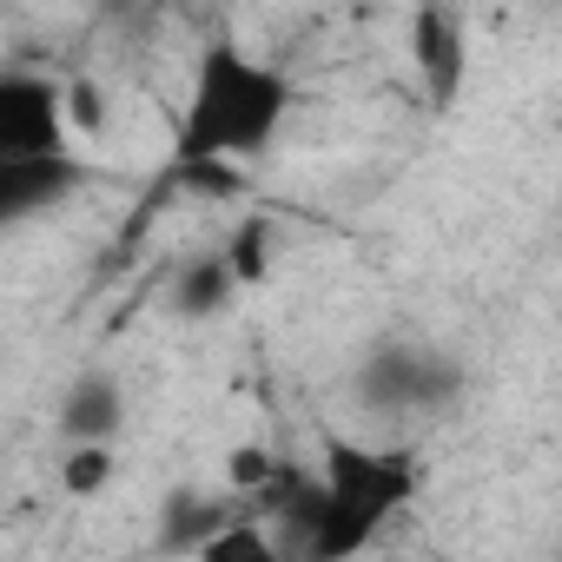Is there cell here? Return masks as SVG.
<instances>
[{
  "mask_svg": "<svg viewBox=\"0 0 562 562\" xmlns=\"http://www.w3.org/2000/svg\"><path fill=\"white\" fill-rule=\"evenodd\" d=\"M299 93L285 80V67H271L258 54H245L238 41H205V54L192 60V87L179 106V133H172V172L179 166H245L258 159L278 126L292 120Z\"/></svg>",
  "mask_w": 562,
  "mask_h": 562,
  "instance_id": "6da1fadb",
  "label": "cell"
},
{
  "mask_svg": "<svg viewBox=\"0 0 562 562\" xmlns=\"http://www.w3.org/2000/svg\"><path fill=\"white\" fill-rule=\"evenodd\" d=\"M312 476H318V516L305 536L312 562H358L424 490L417 450H378L358 437H325Z\"/></svg>",
  "mask_w": 562,
  "mask_h": 562,
  "instance_id": "7a4b0ae2",
  "label": "cell"
},
{
  "mask_svg": "<svg viewBox=\"0 0 562 562\" xmlns=\"http://www.w3.org/2000/svg\"><path fill=\"white\" fill-rule=\"evenodd\" d=\"M351 397L378 417H430L463 397V364L424 338H378L351 371Z\"/></svg>",
  "mask_w": 562,
  "mask_h": 562,
  "instance_id": "3957f363",
  "label": "cell"
},
{
  "mask_svg": "<svg viewBox=\"0 0 562 562\" xmlns=\"http://www.w3.org/2000/svg\"><path fill=\"white\" fill-rule=\"evenodd\" d=\"M0 159H74L67 120H60V87L47 74H0Z\"/></svg>",
  "mask_w": 562,
  "mask_h": 562,
  "instance_id": "277c9868",
  "label": "cell"
},
{
  "mask_svg": "<svg viewBox=\"0 0 562 562\" xmlns=\"http://www.w3.org/2000/svg\"><path fill=\"white\" fill-rule=\"evenodd\" d=\"M411 60H417L424 100H430L437 113H450L457 93H463V67H470V27H463V14H450V8H417V14H411Z\"/></svg>",
  "mask_w": 562,
  "mask_h": 562,
  "instance_id": "5b68a950",
  "label": "cell"
},
{
  "mask_svg": "<svg viewBox=\"0 0 562 562\" xmlns=\"http://www.w3.org/2000/svg\"><path fill=\"white\" fill-rule=\"evenodd\" d=\"M80 179H87L80 159H0V232L54 212L60 199L80 192Z\"/></svg>",
  "mask_w": 562,
  "mask_h": 562,
  "instance_id": "8992f818",
  "label": "cell"
},
{
  "mask_svg": "<svg viewBox=\"0 0 562 562\" xmlns=\"http://www.w3.org/2000/svg\"><path fill=\"white\" fill-rule=\"evenodd\" d=\"M60 437L67 450H113L120 424H126V384L113 371H80L60 397Z\"/></svg>",
  "mask_w": 562,
  "mask_h": 562,
  "instance_id": "52a82bcc",
  "label": "cell"
},
{
  "mask_svg": "<svg viewBox=\"0 0 562 562\" xmlns=\"http://www.w3.org/2000/svg\"><path fill=\"white\" fill-rule=\"evenodd\" d=\"M225 522H238L232 496H212V490L179 483V490L166 496V509H159V549H166V555H199Z\"/></svg>",
  "mask_w": 562,
  "mask_h": 562,
  "instance_id": "ba28073f",
  "label": "cell"
},
{
  "mask_svg": "<svg viewBox=\"0 0 562 562\" xmlns=\"http://www.w3.org/2000/svg\"><path fill=\"white\" fill-rule=\"evenodd\" d=\"M232 292H238V278H232L225 251H199V258H186V265L172 271L166 305H172V318H186V325H212V318L232 305Z\"/></svg>",
  "mask_w": 562,
  "mask_h": 562,
  "instance_id": "9c48e42d",
  "label": "cell"
},
{
  "mask_svg": "<svg viewBox=\"0 0 562 562\" xmlns=\"http://www.w3.org/2000/svg\"><path fill=\"white\" fill-rule=\"evenodd\" d=\"M192 562H278V542H271L258 522H245V516H238V522H225V529L192 555Z\"/></svg>",
  "mask_w": 562,
  "mask_h": 562,
  "instance_id": "30bf717a",
  "label": "cell"
},
{
  "mask_svg": "<svg viewBox=\"0 0 562 562\" xmlns=\"http://www.w3.org/2000/svg\"><path fill=\"white\" fill-rule=\"evenodd\" d=\"M60 120H67V126H80L87 139H100V133H106V120H113L106 87H100V80H67V87H60Z\"/></svg>",
  "mask_w": 562,
  "mask_h": 562,
  "instance_id": "8fae6325",
  "label": "cell"
},
{
  "mask_svg": "<svg viewBox=\"0 0 562 562\" xmlns=\"http://www.w3.org/2000/svg\"><path fill=\"white\" fill-rule=\"evenodd\" d=\"M271 476H278V457H271L265 443H238V450L225 457V496H251V490H271Z\"/></svg>",
  "mask_w": 562,
  "mask_h": 562,
  "instance_id": "7c38bea8",
  "label": "cell"
},
{
  "mask_svg": "<svg viewBox=\"0 0 562 562\" xmlns=\"http://www.w3.org/2000/svg\"><path fill=\"white\" fill-rule=\"evenodd\" d=\"M106 483H113V450H67V463H60L67 496H100Z\"/></svg>",
  "mask_w": 562,
  "mask_h": 562,
  "instance_id": "4fadbf2b",
  "label": "cell"
},
{
  "mask_svg": "<svg viewBox=\"0 0 562 562\" xmlns=\"http://www.w3.org/2000/svg\"><path fill=\"white\" fill-rule=\"evenodd\" d=\"M172 186H186V192H212V199H232V192H245V166H179Z\"/></svg>",
  "mask_w": 562,
  "mask_h": 562,
  "instance_id": "5bb4252c",
  "label": "cell"
}]
</instances>
